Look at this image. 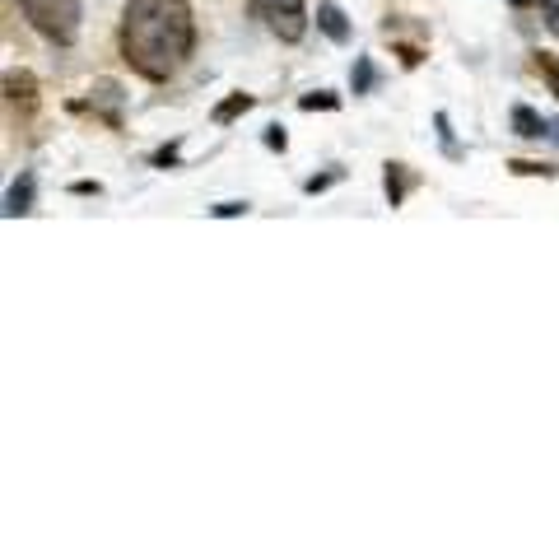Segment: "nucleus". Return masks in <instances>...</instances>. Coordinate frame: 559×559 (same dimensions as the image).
I'll return each instance as SVG.
<instances>
[{
    "label": "nucleus",
    "instance_id": "nucleus-1",
    "mask_svg": "<svg viewBox=\"0 0 559 559\" xmlns=\"http://www.w3.org/2000/svg\"><path fill=\"white\" fill-rule=\"evenodd\" d=\"M117 47L140 80L164 84L196 52V14L187 0H126Z\"/></svg>",
    "mask_w": 559,
    "mask_h": 559
},
{
    "label": "nucleus",
    "instance_id": "nucleus-2",
    "mask_svg": "<svg viewBox=\"0 0 559 559\" xmlns=\"http://www.w3.org/2000/svg\"><path fill=\"white\" fill-rule=\"evenodd\" d=\"M19 10L56 47H70V42L80 38V19H84L80 0H19Z\"/></svg>",
    "mask_w": 559,
    "mask_h": 559
},
{
    "label": "nucleus",
    "instance_id": "nucleus-3",
    "mask_svg": "<svg viewBox=\"0 0 559 559\" xmlns=\"http://www.w3.org/2000/svg\"><path fill=\"white\" fill-rule=\"evenodd\" d=\"M257 14H266V24L280 42H299L308 33V5L303 0H257Z\"/></svg>",
    "mask_w": 559,
    "mask_h": 559
},
{
    "label": "nucleus",
    "instance_id": "nucleus-4",
    "mask_svg": "<svg viewBox=\"0 0 559 559\" xmlns=\"http://www.w3.org/2000/svg\"><path fill=\"white\" fill-rule=\"evenodd\" d=\"M122 103H126V89L117 80H94L89 89V108L94 117H103L108 126H122Z\"/></svg>",
    "mask_w": 559,
    "mask_h": 559
},
{
    "label": "nucleus",
    "instance_id": "nucleus-5",
    "mask_svg": "<svg viewBox=\"0 0 559 559\" xmlns=\"http://www.w3.org/2000/svg\"><path fill=\"white\" fill-rule=\"evenodd\" d=\"M33 191H38L33 173H19V178L10 182V191H5V219L28 215V210H33Z\"/></svg>",
    "mask_w": 559,
    "mask_h": 559
},
{
    "label": "nucleus",
    "instance_id": "nucleus-6",
    "mask_svg": "<svg viewBox=\"0 0 559 559\" xmlns=\"http://www.w3.org/2000/svg\"><path fill=\"white\" fill-rule=\"evenodd\" d=\"M313 19H317V28H322V33H327L331 42H341V47L350 42V19H345V10H341V5H331V0H322Z\"/></svg>",
    "mask_w": 559,
    "mask_h": 559
},
{
    "label": "nucleus",
    "instance_id": "nucleus-7",
    "mask_svg": "<svg viewBox=\"0 0 559 559\" xmlns=\"http://www.w3.org/2000/svg\"><path fill=\"white\" fill-rule=\"evenodd\" d=\"M546 117L536 108H527V103H518L513 108V136H522V140H546Z\"/></svg>",
    "mask_w": 559,
    "mask_h": 559
},
{
    "label": "nucleus",
    "instance_id": "nucleus-8",
    "mask_svg": "<svg viewBox=\"0 0 559 559\" xmlns=\"http://www.w3.org/2000/svg\"><path fill=\"white\" fill-rule=\"evenodd\" d=\"M252 103H257V98H252V94H229V98H224V103H215V112H210V122H215V126H229V122H238V117H243V112L252 108Z\"/></svg>",
    "mask_w": 559,
    "mask_h": 559
},
{
    "label": "nucleus",
    "instance_id": "nucleus-9",
    "mask_svg": "<svg viewBox=\"0 0 559 559\" xmlns=\"http://www.w3.org/2000/svg\"><path fill=\"white\" fill-rule=\"evenodd\" d=\"M382 187H387V205H401V201H406V191L415 187V178L406 173V164H387V178H382Z\"/></svg>",
    "mask_w": 559,
    "mask_h": 559
},
{
    "label": "nucleus",
    "instance_id": "nucleus-10",
    "mask_svg": "<svg viewBox=\"0 0 559 559\" xmlns=\"http://www.w3.org/2000/svg\"><path fill=\"white\" fill-rule=\"evenodd\" d=\"M38 94V80L28 70H5V98H33Z\"/></svg>",
    "mask_w": 559,
    "mask_h": 559
},
{
    "label": "nucleus",
    "instance_id": "nucleus-11",
    "mask_svg": "<svg viewBox=\"0 0 559 559\" xmlns=\"http://www.w3.org/2000/svg\"><path fill=\"white\" fill-rule=\"evenodd\" d=\"M350 84H355V94H369L373 84H378V70H373L369 56H355V75H350Z\"/></svg>",
    "mask_w": 559,
    "mask_h": 559
},
{
    "label": "nucleus",
    "instance_id": "nucleus-12",
    "mask_svg": "<svg viewBox=\"0 0 559 559\" xmlns=\"http://www.w3.org/2000/svg\"><path fill=\"white\" fill-rule=\"evenodd\" d=\"M299 108L303 112H317V108H322V112H336V108H341V98L327 94V89H317V94H303L299 98Z\"/></svg>",
    "mask_w": 559,
    "mask_h": 559
},
{
    "label": "nucleus",
    "instance_id": "nucleus-13",
    "mask_svg": "<svg viewBox=\"0 0 559 559\" xmlns=\"http://www.w3.org/2000/svg\"><path fill=\"white\" fill-rule=\"evenodd\" d=\"M341 178H345L341 168H331V173H317V178H308V182H303V191H308V196H322V191H327V187H336Z\"/></svg>",
    "mask_w": 559,
    "mask_h": 559
},
{
    "label": "nucleus",
    "instance_id": "nucleus-14",
    "mask_svg": "<svg viewBox=\"0 0 559 559\" xmlns=\"http://www.w3.org/2000/svg\"><path fill=\"white\" fill-rule=\"evenodd\" d=\"M536 66H541V75H546V84H550V94H559V61L550 52H541L536 56Z\"/></svg>",
    "mask_w": 559,
    "mask_h": 559
},
{
    "label": "nucleus",
    "instance_id": "nucleus-15",
    "mask_svg": "<svg viewBox=\"0 0 559 559\" xmlns=\"http://www.w3.org/2000/svg\"><path fill=\"white\" fill-rule=\"evenodd\" d=\"M513 173H518V178H536V173H541V178H555V168H546V164H527V159H513Z\"/></svg>",
    "mask_w": 559,
    "mask_h": 559
},
{
    "label": "nucleus",
    "instance_id": "nucleus-16",
    "mask_svg": "<svg viewBox=\"0 0 559 559\" xmlns=\"http://www.w3.org/2000/svg\"><path fill=\"white\" fill-rule=\"evenodd\" d=\"M434 126H438V140H443V150H448L452 159H457V145H452V122H448V112H438Z\"/></svg>",
    "mask_w": 559,
    "mask_h": 559
},
{
    "label": "nucleus",
    "instance_id": "nucleus-17",
    "mask_svg": "<svg viewBox=\"0 0 559 559\" xmlns=\"http://www.w3.org/2000/svg\"><path fill=\"white\" fill-rule=\"evenodd\" d=\"M210 215L215 219H238V215H247V201H219Z\"/></svg>",
    "mask_w": 559,
    "mask_h": 559
},
{
    "label": "nucleus",
    "instance_id": "nucleus-18",
    "mask_svg": "<svg viewBox=\"0 0 559 559\" xmlns=\"http://www.w3.org/2000/svg\"><path fill=\"white\" fill-rule=\"evenodd\" d=\"M150 164H154V168H178V145H164V150H154Z\"/></svg>",
    "mask_w": 559,
    "mask_h": 559
},
{
    "label": "nucleus",
    "instance_id": "nucleus-19",
    "mask_svg": "<svg viewBox=\"0 0 559 559\" xmlns=\"http://www.w3.org/2000/svg\"><path fill=\"white\" fill-rule=\"evenodd\" d=\"M285 145H289L285 126H266V150H280V154H285Z\"/></svg>",
    "mask_w": 559,
    "mask_h": 559
},
{
    "label": "nucleus",
    "instance_id": "nucleus-20",
    "mask_svg": "<svg viewBox=\"0 0 559 559\" xmlns=\"http://www.w3.org/2000/svg\"><path fill=\"white\" fill-rule=\"evenodd\" d=\"M536 5H541V14H546L550 33H559V0H536Z\"/></svg>",
    "mask_w": 559,
    "mask_h": 559
},
{
    "label": "nucleus",
    "instance_id": "nucleus-21",
    "mask_svg": "<svg viewBox=\"0 0 559 559\" xmlns=\"http://www.w3.org/2000/svg\"><path fill=\"white\" fill-rule=\"evenodd\" d=\"M98 191H103V187H98V182H70V196H98Z\"/></svg>",
    "mask_w": 559,
    "mask_h": 559
},
{
    "label": "nucleus",
    "instance_id": "nucleus-22",
    "mask_svg": "<svg viewBox=\"0 0 559 559\" xmlns=\"http://www.w3.org/2000/svg\"><path fill=\"white\" fill-rule=\"evenodd\" d=\"M546 140H555V145H559V122H550V126H546Z\"/></svg>",
    "mask_w": 559,
    "mask_h": 559
},
{
    "label": "nucleus",
    "instance_id": "nucleus-23",
    "mask_svg": "<svg viewBox=\"0 0 559 559\" xmlns=\"http://www.w3.org/2000/svg\"><path fill=\"white\" fill-rule=\"evenodd\" d=\"M508 5H518V10H522V5H536V0H508Z\"/></svg>",
    "mask_w": 559,
    "mask_h": 559
}]
</instances>
